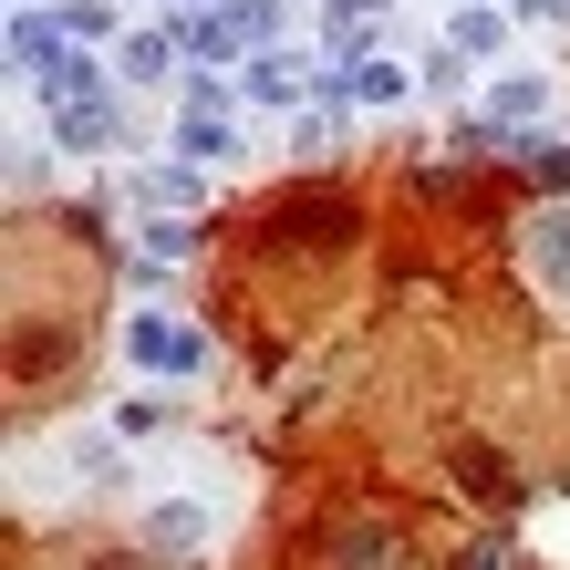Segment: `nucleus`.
<instances>
[{"mask_svg":"<svg viewBox=\"0 0 570 570\" xmlns=\"http://www.w3.org/2000/svg\"><path fill=\"white\" fill-rule=\"evenodd\" d=\"M62 570H136V560H125V550H73Z\"/></svg>","mask_w":570,"mask_h":570,"instance_id":"nucleus-4","label":"nucleus"},{"mask_svg":"<svg viewBox=\"0 0 570 570\" xmlns=\"http://www.w3.org/2000/svg\"><path fill=\"white\" fill-rule=\"evenodd\" d=\"M353 228H363V208H353V197L343 187H291L281 197V208L271 218H259V249H271V259H332V249H353Z\"/></svg>","mask_w":570,"mask_h":570,"instance_id":"nucleus-1","label":"nucleus"},{"mask_svg":"<svg viewBox=\"0 0 570 570\" xmlns=\"http://www.w3.org/2000/svg\"><path fill=\"white\" fill-rule=\"evenodd\" d=\"M519 259H529V281H540L550 301H570V208H529Z\"/></svg>","mask_w":570,"mask_h":570,"instance_id":"nucleus-2","label":"nucleus"},{"mask_svg":"<svg viewBox=\"0 0 570 570\" xmlns=\"http://www.w3.org/2000/svg\"><path fill=\"white\" fill-rule=\"evenodd\" d=\"M456 478L478 488V498H519V488H509V466H498L488 446H456Z\"/></svg>","mask_w":570,"mask_h":570,"instance_id":"nucleus-3","label":"nucleus"}]
</instances>
